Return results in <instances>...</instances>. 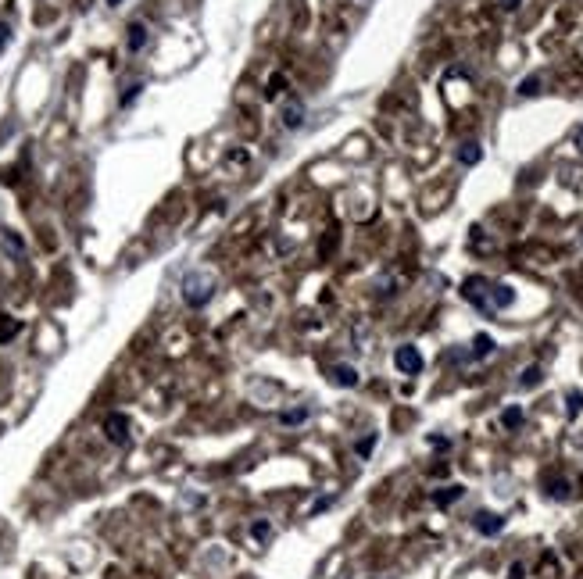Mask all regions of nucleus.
Segmentation results:
<instances>
[{
	"mask_svg": "<svg viewBox=\"0 0 583 579\" xmlns=\"http://www.w3.org/2000/svg\"><path fill=\"white\" fill-rule=\"evenodd\" d=\"M126 47H129L133 54H140V50L147 47V25H143V22H129V29H126Z\"/></svg>",
	"mask_w": 583,
	"mask_h": 579,
	"instance_id": "nucleus-11",
	"label": "nucleus"
},
{
	"mask_svg": "<svg viewBox=\"0 0 583 579\" xmlns=\"http://www.w3.org/2000/svg\"><path fill=\"white\" fill-rule=\"evenodd\" d=\"M269 533H272V526L265 523V518H258V523L251 526V537H254V540H269Z\"/></svg>",
	"mask_w": 583,
	"mask_h": 579,
	"instance_id": "nucleus-24",
	"label": "nucleus"
},
{
	"mask_svg": "<svg viewBox=\"0 0 583 579\" xmlns=\"http://www.w3.org/2000/svg\"><path fill=\"white\" fill-rule=\"evenodd\" d=\"M215 290H218L215 275L197 268V272H190V275L183 279V301H187L190 308H204V304L215 297Z\"/></svg>",
	"mask_w": 583,
	"mask_h": 579,
	"instance_id": "nucleus-1",
	"label": "nucleus"
},
{
	"mask_svg": "<svg viewBox=\"0 0 583 579\" xmlns=\"http://www.w3.org/2000/svg\"><path fill=\"white\" fill-rule=\"evenodd\" d=\"M519 4H522V0H501V8H505V11H515Z\"/></svg>",
	"mask_w": 583,
	"mask_h": 579,
	"instance_id": "nucleus-29",
	"label": "nucleus"
},
{
	"mask_svg": "<svg viewBox=\"0 0 583 579\" xmlns=\"http://www.w3.org/2000/svg\"><path fill=\"white\" fill-rule=\"evenodd\" d=\"M329 383H333V386H343V390H355V386H358V369L340 362V365L329 369Z\"/></svg>",
	"mask_w": 583,
	"mask_h": 579,
	"instance_id": "nucleus-6",
	"label": "nucleus"
},
{
	"mask_svg": "<svg viewBox=\"0 0 583 579\" xmlns=\"http://www.w3.org/2000/svg\"><path fill=\"white\" fill-rule=\"evenodd\" d=\"M522 422H526V415H522L519 404H512V408H505V412H501V426H505V429H519Z\"/></svg>",
	"mask_w": 583,
	"mask_h": 579,
	"instance_id": "nucleus-15",
	"label": "nucleus"
},
{
	"mask_svg": "<svg viewBox=\"0 0 583 579\" xmlns=\"http://www.w3.org/2000/svg\"><path fill=\"white\" fill-rule=\"evenodd\" d=\"M122 4V0H107V8H119Z\"/></svg>",
	"mask_w": 583,
	"mask_h": 579,
	"instance_id": "nucleus-31",
	"label": "nucleus"
},
{
	"mask_svg": "<svg viewBox=\"0 0 583 579\" xmlns=\"http://www.w3.org/2000/svg\"><path fill=\"white\" fill-rule=\"evenodd\" d=\"M283 90H286V76H272V79H269V86H265V97L272 100V97H279Z\"/></svg>",
	"mask_w": 583,
	"mask_h": 579,
	"instance_id": "nucleus-23",
	"label": "nucleus"
},
{
	"mask_svg": "<svg viewBox=\"0 0 583 579\" xmlns=\"http://www.w3.org/2000/svg\"><path fill=\"white\" fill-rule=\"evenodd\" d=\"M8 43H11V25H8V22H0V54L8 50Z\"/></svg>",
	"mask_w": 583,
	"mask_h": 579,
	"instance_id": "nucleus-25",
	"label": "nucleus"
},
{
	"mask_svg": "<svg viewBox=\"0 0 583 579\" xmlns=\"http://www.w3.org/2000/svg\"><path fill=\"white\" fill-rule=\"evenodd\" d=\"M541 379H544L541 365H530V369H522V376H519V386H522V390H530V386H537Z\"/></svg>",
	"mask_w": 583,
	"mask_h": 579,
	"instance_id": "nucleus-18",
	"label": "nucleus"
},
{
	"mask_svg": "<svg viewBox=\"0 0 583 579\" xmlns=\"http://www.w3.org/2000/svg\"><path fill=\"white\" fill-rule=\"evenodd\" d=\"M512 304H515V290L505 286V282H494V308L505 311V308H512Z\"/></svg>",
	"mask_w": 583,
	"mask_h": 579,
	"instance_id": "nucleus-13",
	"label": "nucleus"
},
{
	"mask_svg": "<svg viewBox=\"0 0 583 579\" xmlns=\"http://www.w3.org/2000/svg\"><path fill=\"white\" fill-rule=\"evenodd\" d=\"M18 333H22V322H18V318H8V315H4V318H0V343H8V340H15Z\"/></svg>",
	"mask_w": 583,
	"mask_h": 579,
	"instance_id": "nucleus-17",
	"label": "nucleus"
},
{
	"mask_svg": "<svg viewBox=\"0 0 583 579\" xmlns=\"http://www.w3.org/2000/svg\"><path fill=\"white\" fill-rule=\"evenodd\" d=\"M544 494H548L551 501H569V483H565V479H548V483H544Z\"/></svg>",
	"mask_w": 583,
	"mask_h": 579,
	"instance_id": "nucleus-16",
	"label": "nucleus"
},
{
	"mask_svg": "<svg viewBox=\"0 0 583 579\" xmlns=\"http://www.w3.org/2000/svg\"><path fill=\"white\" fill-rule=\"evenodd\" d=\"M473 530H476L480 537H497V533L505 530V518H501L497 511H476V515H473Z\"/></svg>",
	"mask_w": 583,
	"mask_h": 579,
	"instance_id": "nucleus-5",
	"label": "nucleus"
},
{
	"mask_svg": "<svg viewBox=\"0 0 583 579\" xmlns=\"http://www.w3.org/2000/svg\"><path fill=\"white\" fill-rule=\"evenodd\" d=\"M490 354H494V336L480 333V336L473 340V351H469V358H473V362H483V358H490Z\"/></svg>",
	"mask_w": 583,
	"mask_h": 579,
	"instance_id": "nucleus-12",
	"label": "nucleus"
},
{
	"mask_svg": "<svg viewBox=\"0 0 583 579\" xmlns=\"http://www.w3.org/2000/svg\"><path fill=\"white\" fill-rule=\"evenodd\" d=\"M576 147H579V150H583V126H579V129H576Z\"/></svg>",
	"mask_w": 583,
	"mask_h": 579,
	"instance_id": "nucleus-30",
	"label": "nucleus"
},
{
	"mask_svg": "<svg viewBox=\"0 0 583 579\" xmlns=\"http://www.w3.org/2000/svg\"><path fill=\"white\" fill-rule=\"evenodd\" d=\"M308 415H312V408H308V404H301V408L279 412V422H283V426H298V422H308Z\"/></svg>",
	"mask_w": 583,
	"mask_h": 579,
	"instance_id": "nucleus-14",
	"label": "nucleus"
},
{
	"mask_svg": "<svg viewBox=\"0 0 583 579\" xmlns=\"http://www.w3.org/2000/svg\"><path fill=\"white\" fill-rule=\"evenodd\" d=\"M394 365H397V372H404V376H419L426 362H423V354H419V347L401 343L397 351H394Z\"/></svg>",
	"mask_w": 583,
	"mask_h": 579,
	"instance_id": "nucleus-4",
	"label": "nucleus"
},
{
	"mask_svg": "<svg viewBox=\"0 0 583 579\" xmlns=\"http://www.w3.org/2000/svg\"><path fill=\"white\" fill-rule=\"evenodd\" d=\"M140 93H143V83H133V86H126V93L119 97V104H122V107H129V104H136V100H140Z\"/></svg>",
	"mask_w": 583,
	"mask_h": 579,
	"instance_id": "nucleus-22",
	"label": "nucleus"
},
{
	"mask_svg": "<svg viewBox=\"0 0 583 579\" xmlns=\"http://www.w3.org/2000/svg\"><path fill=\"white\" fill-rule=\"evenodd\" d=\"M104 436H107L114 447H126V443L133 440V422H129V415H122V412L104 415Z\"/></svg>",
	"mask_w": 583,
	"mask_h": 579,
	"instance_id": "nucleus-3",
	"label": "nucleus"
},
{
	"mask_svg": "<svg viewBox=\"0 0 583 579\" xmlns=\"http://www.w3.org/2000/svg\"><path fill=\"white\" fill-rule=\"evenodd\" d=\"M279 119H283V129H301L305 126V104L301 100H286L283 111H279Z\"/></svg>",
	"mask_w": 583,
	"mask_h": 579,
	"instance_id": "nucleus-7",
	"label": "nucleus"
},
{
	"mask_svg": "<svg viewBox=\"0 0 583 579\" xmlns=\"http://www.w3.org/2000/svg\"><path fill=\"white\" fill-rule=\"evenodd\" d=\"M376 443H379V436H376V433H369L365 440H358V443H355V454H358V458H369V454L376 450Z\"/></svg>",
	"mask_w": 583,
	"mask_h": 579,
	"instance_id": "nucleus-21",
	"label": "nucleus"
},
{
	"mask_svg": "<svg viewBox=\"0 0 583 579\" xmlns=\"http://www.w3.org/2000/svg\"><path fill=\"white\" fill-rule=\"evenodd\" d=\"M565 412H569V419H576V415L583 412V393H579V390H569V393H565Z\"/></svg>",
	"mask_w": 583,
	"mask_h": 579,
	"instance_id": "nucleus-19",
	"label": "nucleus"
},
{
	"mask_svg": "<svg viewBox=\"0 0 583 579\" xmlns=\"http://www.w3.org/2000/svg\"><path fill=\"white\" fill-rule=\"evenodd\" d=\"M454 157H458V165L473 168V165H480V161H483V147H480L476 140H465V143L454 150Z\"/></svg>",
	"mask_w": 583,
	"mask_h": 579,
	"instance_id": "nucleus-9",
	"label": "nucleus"
},
{
	"mask_svg": "<svg viewBox=\"0 0 583 579\" xmlns=\"http://www.w3.org/2000/svg\"><path fill=\"white\" fill-rule=\"evenodd\" d=\"M0 247H4V254H8L11 261H22V258H25V240H22L18 233H11V229H4V233H0Z\"/></svg>",
	"mask_w": 583,
	"mask_h": 579,
	"instance_id": "nucleus-8",
	"label": "nucleus"
},
{
	"mask_svg": "<svg viewBox=\"0 0 583 579\" xmlns=\"http://www.w3.org/2000/svg\"><path fill=\"white\" fill-rule=\"evenodd\" d=\"M541 93V76H526L519 83V97H537Z\"/></svg>",
	"mask_w": 583,
	"mask_h": 579,
	"instance_id": "nucleus-20",
	"label": "nucleus"
},
{
	"mask_svg": "<svg viewBox=\"0 0 583 579\" xmlns=\"http://www.w3.org/2000/svg\"><path fill=\"white\" fill-rule=\"evenodd\" d=\"M461 297L469 301L476 311H483V315H497V308H494V282L490 279H483V275H469L461 282Z\"/></svg>",
	"mask_w": 583,
	"mask_h": 579,
	"instance_id": "nucleus-2",
	"label": "nucleus"
},
{
	"mask_svg": "<svg viewBox=\"0 0 583 579\" xmlns=\"http://www.w3.org/2000/svg\"><path fill=\"white\" fill-rule=\"evenodd\" d=\"M465 497V487L461 483H451V487H440L437 494H433V504L437 508H451V504H458Z\"/></svg>",
	"mask_w": 583,
	"mask_h": 579,
	"instance_id": "nucleus-10",
	"label": "nucleus"
},
{
	"mask_svg": "<svg viewBox=\"0 0 583 579\" xmlns=\"http://www.w3.org/2000/svg\"><path fill=\"white\" fill-rule=\"evenodd\" d=\"M430 443H433L437 450H447V447H451V440H444V436H430Z\"/></svg>",
	"mask_w": 583,
	"mask_h": 579,
	"instance_id": "nucleus-28",
	"label": "nucleus"
},
{
	"mask_svg": "<svg viewBox=\"0 0 583 579\" xmlns=\"http://www.w3.org/2000/svg\"><path fill=\"white\" fill-rule=\"evenodd\" d=\"M329 504H333V497H319V501L312 504V515H319V511H326Z\"/></svg>",
	"mask_w": 583,
	"mask_h": 579,
	"instance_id": "nucleus-26",
	"label": "nucleus"
},
{
	"mask_svg": "<svg viewBox=\"0 0 583 579\" xmlns=\"http://www.w3.org/2000/svg\"><path fill=\"white\" fill-rule=\"evenodd\" d=\"M508 579H526V568H522V565L515 561V565L508 568Z\"/></svg>",
	"mask_w": 583,
	"mask_h": 579,
	"instance_id": "nucleus-27",
	"label": "nucleus"
}]
</instances>
